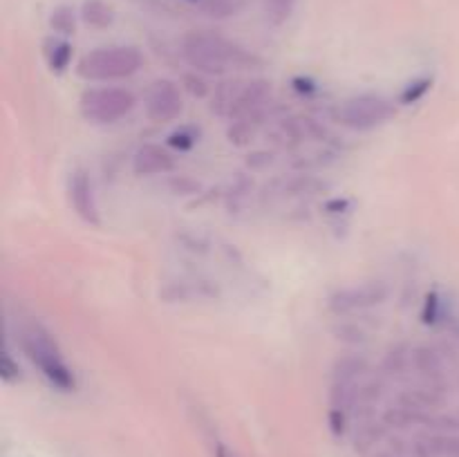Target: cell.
Masks as SVG:
<instances>
[{"instance_id": "cell-1", "label": "cell", "mask_w": 459, "mask_h": 457, "mask_svg": "<svg viewBox=\"0 0 459 457\" xmlns=\"http://www.w3.org/2000/svg\"><path fill=\"white\" fill-rule=\"evenodd\" d=\"M182 56L202 74H224L227 70H245L255 63L249 52L213 31H191L182 40Z\"/></svg>"}, {"instance_id": "cell-2", "label": "cell", "mask_w": 459, "mask_h": 457, "mask_svg": "<svg viewBox=\"0 0 459 457\" xmlns=\"http://www.w3.org/2000/svg\"><path fill=\"white\" fill-rule=\"evenodd\" d=\"M21 348L31 363L40 370V375L54 385V388L70 392L74 390V372L63 358L61 348L56 345L54 336L45 330L40 323H27L21 330Z\"/></svg>"}, {"instance_id": "cell-3", "label": "cell", "mask_w": 459, "mask_h": 457, "mask_svg": "<svg viewBox=\"0 0 459 457\" xmlns=\"http://www.w3.org/2000/svg\"><path fill=\"white\" fill-rule=\"evenodd\" d=\"M142 63V52L128 45L99 47L81 56L76 63V74L83 81H121L137 74Z\"/></svg>"}, {"instance_id": "cell-4", "label": "cell", "mask_w": 459, "mask_h": 457, "mask_svg": "<svg viewBox=\"0 0 459 457\" xmlns=\"http://www.w3.org/2000/svg\"><path fill=\"white\" fill-rule=\"evenodd\" d=\"M394 103L381 94H357L345 99L334 110V119L350 130H375L394 116Z\"/></svg>"}, {"instance_id": "cell-5", "label": "cell", "mask_w": 459, "mask_h": 457, "mask_svg": "<svg viewBox=\"0 0 459 457\" xmlns=\"http://www.w3.org/2000/svg\"><path fill=\"white\" fill-rule=\"evenodd\" d=\"M137 103L134 94L126 88H90L81 94V115L92 124L108 125L130 115Z\"/></svg>"}, {"instance_id": "cell-6", "label": "cell", "mask_w": 459, "mask_h": 457, "mask_svg": "<svg viewBox=\"0 0 459 457\" xmlns=\"http://www.w3.org/2000/svg\"><path fill=\"white\" fill-rule=\"evenodd\" d=\"M146 116L152 124H170L178 119L184 110L182 92L178 83L170 79H157L148 85L146 97H143Z\"/></svg>"}, {"instance_id": "cell-7", "label": "cell", "mask_w": 459, "mask_h": 457, "mask_svg": "<svg viewBox=\"0 0 459 457\" xmlns=\"http://www.w3.org/2000/svg\"><path fill=\"white\" fill-rule=\"evenodd\" d=\"M388 294L390 289L385 282H363V285L348 287V289H341L336 291V294H332L330 300H327V307L334 314L363 312V309H372L377 307V305L384 303V300L388 298Z\"/></svg>"}, {"instance_id": "cell-8", "label": "cell", "mask_w": 459, "mask_h": 457, "mask_svg": "<svg viewBox=\"0 0 459 457\" xmlns=\"http://www.w3.org/2000/svg\"><path fill=\"white\" fill-rule=\"evenodd\" d=\"M67 195H70V204L74 213L83 220L85 224L99 227L101 218H99V206L94 200V188L90 182V175L85 170H74L67 184Z\"/></svg>"}, {"instance_id": "cell-9", "label": "cell", "mask_w": 459, "mask_h": 457, "mask_svg": "<svg viewBox=\"0 0 459 457\" xmlns=\"http://www.w3.org/2000/svg\"><path fill=\"white\" fill-rule=\"evenodd\" d=\"M175 168V157L157 143H143L133 157L134 175H166Z\"/></svg>"}, {"instance_id": "cell-10", "label": "cell", "mask_w": 459, "mask_h": 457, "mask_svg": "<svg viewBox=\"0 0 459 457\" xmlns=\"http://www.w3.org/2000/svg\"><path fill=\"white\" fill-rule=\"evenodd\" d=\"M412 367L420 372L424 379L433 381V384H444V361L442 354L430 345H420L412 348Z\"/></svg>"}, {"instance_id": "cell-11", "label": "cell", "mask_w": 459, "mask_h": 457, "mask_svg": "<svg viewBox=\"0 0 459 457\" xmlns=\"http://www.w3.org/2000/svg\"><path fill=\"white\" fill-rule=\"evenodd\" d=\"M370 363L361 354H348V357H341L339 361L332 367V379L343 381V384H357L363 375L368 372Z\"/></svg>"}, {"instance_id": "cell-12", "label": "cell", "mask_w": 459, "mask_h": 457, "mask_svg": "<svg viewBox=\"0 0 459 457\" xmlns=\"http://www.w3.org/2000/svg\"><path fill=\"white\" fill-rule=\"evenodd\" d=\"M81 16H83V21L88 22L90 27H108L112 22V18H115V13H112V9L108 7L103 0H88V3L83 4V9H81Z\"/></svg>"}, {"instance_id": "cell-13", "label": "cell", "mask_w": 459, "mask_h": 457, "mask_svg": "<svg viewBox=\"0 0 459 457\" xmlns=\"http://www.w3.org/2000/svg\"><path fill=\"white\" fill-rule=\"evenodd\" d=\"M408 366H412V349L408 345H397V348L390 349L384 358V372L390 376H399L408 370Z\"/></svg>"}, {"instance_id": "cell-14", "label": "cell", "mask_w": 459, "mask_h": 457, "mask_svg": "<svg viewBox=\"0 0 459 457\" xmlns=\"http://www.w3.org/2000/svg\"><path fill=\"white\" fill-rule=\"evenodd\" d=\"M45 58L52 72H63L72 61V45L67 40H49Z\"/></svg>"}, {"instance_id": "cell-15", "label": "cell", "mask_w": 459, "mask_h": 457, "mask_svg": "<svg viewBox=\"0 0 459 457\" xmlns=\"http://www.w3.org/2000/svg\"><path fill=\"white\" fill-rule=\"evenodd\" d=\"M321 186L323 184L318 182L316 177H312V175H296V177H291L290 182H285L282 193H290V195H300V193H312Z\"/></svg>"}, {"instance_id": "cell-16", "label": "cell", "mask_w": 459, "mask_h": 457, "mask_svg": "<svg viewBox=\"0 0 459 457\" xmlns=\"http://www.w3.org/2000/svg\"><path fill=\"white\" fill-rule=\"evenodd\" d=\"M197 137H200V134H197V130L195 128H179V130H175V133H170V137H169V146L170 148H175V151H191L193 146H195L197 143Z\"/></svg>"}, {"instance_id": "cell-17", "label": "cell", "mask_w": 459, "mask_h": 457, "mask_svg": "<svg viewBox=\"0 0 459 457\" xmlns=\"http://www.w3.org/2000/svg\"><path fill=\"white\" fill-rule=\"evenodd\" d=\"M264 4H267L269 18H272L276 25H281V22H285L287 18L291 16L296 0H264Z\"/></svg>"}, {"instance_id": "cell-18", "label": "cell", "mask_w": 459, "mask_h": 457, "mask_svg": "<svg viewBox=\"0 0 459 457\" xmlns=\"http://www.w3.org/2000/svg\"><path fill=\"white\" fill-rule=\"evenodd\" d=\"M430 85H433V79H417L412 81V83H408L406 90L402 92L403 106H411V103H417L420 99H424V94L429 92Z\"/></svg>"}, {"instance_id": "cell-19", "label": "cell", "mask_w": 459, "mask_h": 457, "mask_svg": "<svg viewBox=\"0 0 459 457\" xmlns=\"http://www.w3.org/2000/svg\"><path fill=\"white\" fill-rule=\"evenodd\" d=\"M52 27L61 34H74V12L70 7H58L52 13Z\"/></svg>"}, {"instance_id": "cell-20", "label": "cell", "mask_w": 459, "mask_h": 457, "mask_svg": "<svg viewBox=\"0 0 459 457\" xmlns=\"http://www.w3.org/2000/svg\"><path fill=\"white\" fill-rule=\"evenodd\" d=\"M439 309H442V300H439V296L435 294V291H430L429 296H426V303H424V323H435L439 318Z\"/></svg>"}, {"instance_id": "cell-21", "label": "cell", "mask_w": 459, "mask_h": 457, "mask_svg": "<svg viewBox=\"0 0 459 457\" xmlns=\"http://www.w3.org/2000/svg\"><path fill=\"white\" fill-rule=\"evenodd\" d=\"M184 85H186L188 92H191L193 97H197V99H202V97H206V94H209V85H206V81L200 79L197 74L184 76Z\"/></svg>"}, {"instance_id": "cell-22", "label": "cell", "mask_w": 459, "mask_h": 457, "mask_svg": "<svg viewBox=\"0 0 459 457\" xmlns=\"http://www.w3.org/2000/svg\"><path fill=\"white\" fill-rule=\"evenodd\" d=\"M3 379L4 381L21 379V367L13 366V361H12V357H9V354H4V358H3Z\"/></svg>"}, {"instance_id": "cell-23", "label": "cell", "mask_w": 459, "mask_h": 457, "mask_svg": "<svg viewBox=\"0 0 459 457\" xmlns=\"http://www.w3.org/2000/svg\"><path fill=\"white\" fill-rule=\"evenodd\" d=\"M325 209L330 211V213H345V211L350 209V202L348 200H332V202H327Z\"/></svg>"}, {"instance_id": "cell-24", "label": "cell", "mask_w": 459, "mask_h": 457, "mask_svg": "<svg viewBox=\"0 0 459 457\" xmlns=\"http://www.w3.org/2000/svg\"><path fill=\"white\" fill-rule=\"evenodd\" d=\"M294 90L296 92H305V94H309V92H314V90H316V85L312 83V81L309 79H294Z\"/></svg>"}, {"instance_id": "cell-25", "label": "cell", "mask_w": 459, "mask_h": 457, "mask_svg": "<svg viewBox=\"0 0 459 457\" xmlns=\"http://www.w3.org/2000/svg\"><path fill=\"white\" fill-rule=\"evenodd\" d=\"M215 457H233V453H229L224 446H218V453H215Z\"/></svg>"}]
</instances>
